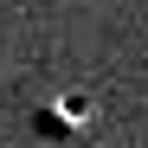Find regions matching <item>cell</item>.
Wrapping results in <instances>:
<instances>
[{"label": "cell", "mask_w": 148, "mask_h": 148, "mask_svg": "<svg viewBox=\"0 0 148 148\" xmlns=\"http://www.w3.org/2000/svg\"><path fill=\"white\" fill-rule=\"evenodd\" d=\"M84 116H90V103H84V97H58L52 110H39V122H52V129H77Z\"/></svg>", "instance_id": "cell-1"}]
</instances>
